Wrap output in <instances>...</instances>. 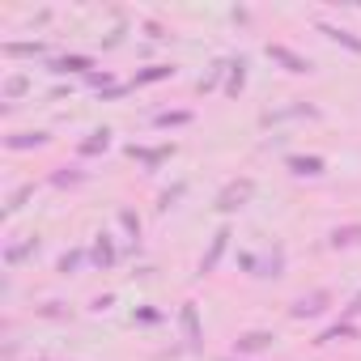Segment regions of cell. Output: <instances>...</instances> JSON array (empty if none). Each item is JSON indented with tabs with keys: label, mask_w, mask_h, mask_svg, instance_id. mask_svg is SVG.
<instances>
[{
	"label": "cell",
	"mask_w": 361,
	"mask_h": 361,
	"mask_svg": "<svg viewBox=\"0 0 361 361\" xmlns=\"http://www.w3.org/2000/svg\"><path fill=\"white\" fill-rule=\"evenodd\" d=\"M255 196V178L251 174H243V178H230V183L217 192V200H213V209L217 213H238V209H247V200Z\"/></svg>",
	"instance_id": "cell-1"
},
{
	"label": "cell",
	"mask_w": 361,
	"mask_h": 361,
	"mask_svg": "<svg viewBox=\"0 0 361 361\" xmlns=\"http://www.w3.org/2000/svg\"><path fill=\"white\" fill-rule=\"evenodd\" d=\"M178 327H183V348H188V353H204V323H200L196 302H183V306H178Z\"/></svg>",
	"instance_id": "cell-2"
},
{
	"label": "cell",
	"mask_w": 361,
	"mask_h": 361,
	"mask_svg": "<svg viewBox=\"0 0 361 361\" xmlns=\"http://www.w3.org/2000/svg\"><path fill=\"white\" fill-rule=\"evenodd\" d=\"M331 289H310V293H302V298H293V306H289V319H319V314H327L331 310Z\"/></svg>",
	"instance_id": "cell-3"
},
{
	"label": "cell",
	"mask_w": 361,
	"mask_h": 361,
	"mask_svg": "<svg viewBox=\"0 0 361 361\" xmlns=\"http://www.w3.org/2000/svg\"><path fill=\"white\" fill-rule=\"evenodd\" d=\"M98 64H94V56H81V51H68V56H51L47 60V73H56V77H90Z\"/></svg>",
	"instance_id": "cell-4"
},
{
	"label": "cell",
	"mask_w": 361,
	"mask_h": 361,
	"mask_svg": "<svg viewBox=\"0 0 361 361\" xmlns=\"http://www.w3.org/2000/svg\"><path fill=\"white\" fill-rule=\"evenodd\" d=\"M268 60L281 64V68L293 73V77H310V73H314V64H310L306 56H298L293 47H285V43H268Z\"/></svg>",
	"instance_id": "cell-5"
},
{
	"label": "cell",
	"mask_w": 361,
	"mask_h": 361,
	"mask_svg": "<svg viewBox=\"0 0 361 361\" xmlns=\"http://www.w3.org/2000/svg\"><path fill=\"white\" fill-rule=\"evenodd\" d=\"M174 149H178V145H153V149H149V145H128V157L140 161L145 170H161V166L174 157Z\"/></svg>",
	"instance_id": "cell-6"
},
{
	"label": "cell",
	"mask_w": 361,
	"mask_h": 361,
	"mask_svg": "<svg viewBox=\"0 0 361 361\" xmlns=\"http://www.w3.org/2000/svg\"><path fill=\"white\" fill-rule=\"evenodd\" d=\"M285 170L298 178H319V174H327V161L319 153H285Z\"/></svg>",
	"instance_id": "cell-7"
},
{
	"label": "cell",
	"mask_w": 361,
	"mask_h": 361,
	"mask_svg": "<svg viewBox=\"0 0 361 361\" xmlns=\"http://www.w3.org/2000/svg\"><path fill=\"white\" fill-rule=\"evenodd\" d=\"M226 247H230V226H221V230L213 234L209 251H204V255H200V264H196V276H213V272H217V264H221V255H226Z\"/></svg>",
	"instance_id": "cell-8"
},
{
	"label": "cell",
	"mask_w": 361,
	"mask_h": 361,
	"mask_svg": "<svg viewBox=\"0 0 361 361\" xmlns=\"http://www.w3.org/2000/svg\"><path fill=\"white\" fill-rule=\"evenodd\" d=\"M90 264H94V268H102V272H111V268L119 264L115 238H111L106 230H98V234H94V247H90Z\"/></svg>",
	"instance_id": "cell-9"
},
{
	"label": "cell",
	"mask_w": 361,
	"mask_h": 361,
	"mask_svg": "<svg viewBox=\"0 0 361 361\" xmlns=\"http://www.w3.org/2000/svg\"><path fill=\"white\" fill-rule=\"evenodd\" d=\"M272 331H259V327H251V331H243L238 340H234V357H255V353H264V348H272Z\"/></svg>",
	"instance_id": "cell-10"
},
{
	"label": "cell",
	"mask_w": 361,
	"mask_h": 361,
	"mask_svg": "<svg viewBox=\"0 0 361 361\" xmlns=\"http://www.w3.org/2000/svg\"><path fill=\"white\" fill-rule=\"evenodd\" d=\"M247 68H251V60L238 51V56H230V73H226V94L230 98H238L243 90H247Z\"/></svg>",
	"instance_id": "cell-11"
},
{
	"label": "cell",
	"mask_w": 361,
	"mask_h": 361,
	"mask_svg": "<svg viewBox=\"0 0 361 361\" xmlns=\"http://www.w3.org/2000/svg\"><path fill=\"white\" fill-rule=\"evenodd\" d=\"M43 145H51V132H9L5 136L9 153H26V149H43Z\"/></svg>",
	"instance_id": "cell-12"
},
{
	"label": "cell",
	"mask_w": 361,
	"mask_h": 361,
	"mask_svg": "<svg viewBox=\"0 0 361 361\" xmlns=\"http://www.w3.org/2000/svg\"><path fill=\"white\" fill-rule=\"evenodd\" d=\"M314 30H319V35H327L331 43H340L344 51H353V56H361V39H357L353 30H344V26H331V22H314Z\"/></svg>",
	"instance_id": "cell-13"
},
{
	"label": "cell",
	"mask_w": 361,
	"mask_h": 361,
	"mask_svg": "<svg viewBox=\"0 0 361 361\" xmlns=\"http://www.w3.org/2000/svg\"><path fill=\"white\" fill-rule=\"evenodd\" d=\"M298 115H306V119H319V106H310V102H293V106H281V111H268L259 123L264 128H272V123H281V119H298Z\"/></svg>",
	"instance_id": "cell-14"
},
{
	"label": "cell",
	"mask_w": 361,
	"mask_h": 361,
	"mask_svg": "<svg viewBox=\"0 0 361 361\" xmlns=\"http://www.w3.org/2000/svg\"><path fill=\"white\" fill-rule=\"evenodd\" d=\"M327 247H336V251L361 247V221H353V226H336V230L327 234Z\"/></svg>",
	"instance_id": "cell-15"
},
{
	"label": "cell",
	"mask_w": 361,
	"mask_h": 361,
	"mask_svg": "<svg viewBox=\"0 0 361 361\" xmlns=\"http://www.w3.org/2000/svg\"><path fill=\"white\" fill-rule=\"evenodd\" d=\"M26 94H30V77H26V73H9L5 85H0V98H5V106H13V102L26 98Z\"/></svg>",
	"instance_id": "cell-16"
},
{
	"label": "cell",
	"mask_w": 361,
	"mask_h": 361,
	"mask_svg": "<svg viewBox=\"0 0 361 361\" xmlns=\"http://www.w3.org/2000/svg\"><path fill=\"white\" fill-rule=\"evenodd\" d=\"M106 149H111V128H94V132L77 145L81 157H98V153H106Z\"/></svg>",
	"instance_id": "cell-17"
},
{
	"label": "cell",
	"mask_w": 361,
	"mask_h": 361,
	"mask_svg": "<svg viewBox=\"0 0 361 361\" xmlns=\"http://www.w3.org/2000/svg\"><path fill=\"white\" fill-rule=\"evenodd\" d=\"M30 255H39V238H26V243H9V247H5V268H22Z\"/></svg>",
	"instance_id": "cell-18"
},
{
	"label": "cell",
	"mask_w": 361,
	"mask_h": 361,
	"mask_svg": "<svg viewBox=\"0 0 361 361\" xmlns=\"http://www.w3.org/2000/svg\"><path fill=\"white\" fill-rule=\"evenodd\" d=\"M336 340H357V327H353V319H336L331 327H323V331L314 336V344H336Z\"/></svg>",
	"instance_id": "cell-19"
},
{
	"label": "cell",
	"mask_w": 361,
	"mask_h": 361,
	"mask_svg": "<svg viewBox=\"0 0 361 361\" xmlns=\"http://www.w3.org/2000/svg\"><path fill=\"white\" fill-rule=\"evenodd\" d=\"M0 56H9V60H35V56H47V43H0Z\"/></svg>",
	"instance_id": "cell-20"
},
{
	"label": "cell",
	"mask_w": 361,
	"mask_h": 361,
	"mask_svg": "<svg viewBox=\"0 0 361 361\" xmlns=\"http://www.w3.org/2000/svg\"><path fill=\"white\" fill-rule=\"evenodd\" d=\"M174 77V64H149V68H140L128 85L136 90V85H157V81H170Z\"/></svg>",
	"instance_id": "cell-21"
},
{
	"label": "cell",
	"mask_w": 361,
	"mask_h": 361,
	"mask_svg": "<svg viewBox=\"0 0 361 361\" xmlns=\"http://www.w3.org/2000/svg\"><path fill=\"white\" fill-rule=\"evenodd\" d=\"M81 183H85V170L81 166H56L51 170V188H60V192L64 188H81Z\"/></svg>",
	"instance_id": "cell-22"
},
{
	"label": "cell",
	"mask_w": 361,
	"mask_h": 361,
	"mask_svg": "<svg viewBox=\"0 0 361 361\" xmlns=\"http://www.w3.org/2000/svg\"><path fill=\"white\" fill-rule=\"evenodd\" d=\"M230 73V60H217V64H209V73L196 81V94H213L217 85H221V77Z\"/></svg>",
	"instance_id": "cell-23"
},
{
	"label": "cell",
	"mask_w": 361,
	"mask_h": 361,
	"mask_svg": "<svg viewBox=\"0 0 361 361\" xmlns=\"http://www.w3.org/2000/svg\"><path fill=\"white\" fill-rule=\"evenodd\" d=\"M85 259H90V255H85V251H81V247H73V251H64V255H60V259H56V272H60V276H77V272H81V264H85Z\"/></svg>",
	"instance_id": "cell-24"
},
{
	"label": "cell",
	"mask_w": 361,
	"mask_h": 361,
	"mask_svg": "<svg viewBox=\"0 0 361 361\" xmlns=\"http://www.w3.org/2000/svg\"><path fill=\"white\" fill-rule=\"evenodd\" d=\"M188 123H196L192 111H157L153 115V128H188Z\"/></svg>",
	"instance_id": "cell-25"
},
{
	"label": "cell",
	"mask_w": 361,
	"mask_h": 361,
	"mask_svg": "<svg viewBox=\"0 0 361 361\" xmlns=\"http://www.w3.org/2000/svg\"><path fill=\"white\" fill-rule=\"evenodd\" d=\"M115 221H119V230H123V234H128V238H132V243L140 247V230H145V226H140V217H136V213H132L128 204H123V209L115 213Z\"/></svg>",
	"instance_id": "cell-26"
},
{
	"label": "cell",
	"mask_w": 361,
	"mask_h": 361,
	"mask_svg": "<svg viewBox=\"0 0 361 361\" xmlns=\"http://www.w3.org/2000/svg\"><path fill=\"white\" fill-rule=\"evenodd\" d=\"M183 196H188V183H183V178H178L174 188H166V192L157 196V204H153V209H157V213H170V209H174L178 200H183Z\"/></svg>",
	"instance_id": "cell-27"
},
{
	"label": "cell",
	"mask_w": 361,
	"mask_h": 361,
	"mask_svg": "<svg viewBox=\"0 0 361 361\" xmlns=\"http://www.w3.org/2000/svg\"><path fill=\"white\" fill-rule=\"evenodd\" d=\"M259 276H272V281H276V276H285V247H281V243H276V247H272V255L264 259Z\"/></svg>",
	"instance_id": "cell-28"
},
{
	"label": "cell",
	"mask_w": 361,
	"mask_h": 361,
	"mask_svg": "<svg viewBox=\"0 0 361 361\" xmlns=\"http://www.w3.org/2000/svg\"><path fill=\"white\" fill-rule=\"evenodd\" d=\"M30 196H35V183H22V188H18V192L9 196V204H5V217H13V213H22Z\"/></svg>",
	"instance_id": "cell-29"
},
{
	"label": "cell",
	"mask_w": 361,
	"mask_h": 361,
	"mask_svg": "<svg viewBox=\"0 0 361 361\" xmlns=\"http://www.w3.org/2000/svg\"><path fill=\"white\" fill-rule=\"evenodd\" d=\"M39 314H43V319H73V310H68L64 302H43Z\"/></svg>",
	"instance_id": "cell-30"
},
{
	"label": "cell",
	"mask_w": 361,
	"mask_h": 361,
	"mask_svg": "<svg viewBox=\"0 0 361 361\" xmlns=\"http://www.w3.org/2000/svg\"><path fill=\"white\" fill-rule=\"evenodd\" d=\"M85 85H90V90H111V85H115V77H111V73H106V68H102V73H98V68H94V73H90V77H85Z\"/></svg>",
	"instance_id": "cell-31"
},
{
	"label": "cell",
	"mask_w": 361,
	"mask_h": 361,
	"mask_svg": "<svg viewBox=\"0 0 361 361\" xmlns=\"http://www.w3.org/2000/svg\"><path fill=\"white\" fill-rule=\"evenodd\" d=\"M132 323H161V310H157V306H136Z\"/></svg>",
	"instance_id": "cell-32"
},
{
	"label": "cell",
	"mask_w": 361,
	"mask_h": 361,
	"mask_svg": "<svg viewBox=\"0 0 361 361\" xmlns=\"http://www.w3.org/2000/svg\"><path fill=\"white\" fill-rule=\"evenodd\" d=\"M238 268H243V272H251V276H259V268H264V264H259V255L243 251V255H238Z\"/></svg>",
	"instance_id": "cell-33"
},
{
	"label": "cell",
	"mask_w": 361,
	"mask_h": 361,
	"mask_svg": "<svg viewBox=\"0 0 361 361\" xmlns=\"http://www.w3.org/2000/svg\"><path fill=\"white\" fill-rule=\"evenodd\" d=\"M123 94H132V85H111V90H102L106 102H115V98H123Z\"/></svg>",
	"instance_id": "cell-34"
},
{
	"label": "cell",
	"mask_w": 361,
	"mask_h": 361,
	"mask_svg": "<svg viewBox=\"0 0 361 361\" xmlns=\"http://www.w3.org/2000/svg\"><path fill=\"white\" fill-rule=\"evenodd\" d=\"M357 314H361V293H357V298L344 306V319H357Z\"/></svg>",
	"instance_id": "cell-35"
},
{
	"label": "cell",
	"mask_w": 361,
	"mask_h": 361,
	"mask_svg": "<svg viewBox=\"0 0 361 361\" xmlns=\"http://www.w3.org/2000/svg\"><path fill=\"white\" fill-rule=\"evenodd\" d=\"M217 361H234V357H217Z\"/></svg>",
	"instance_id": "cell-36"
}]
</instances>
